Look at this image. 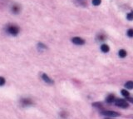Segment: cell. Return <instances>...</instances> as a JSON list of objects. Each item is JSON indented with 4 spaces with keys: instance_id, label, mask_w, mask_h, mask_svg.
I'll use <instances>...</instances> for the list:
<instances>
[{
    "instance_id": "6da1fadb",
    "label": "cell",
    "mask_w": 133,
    "mask_h": 119,
    "mask_svg": "<svg viewBox=\"0 0 133 119\" xmlns=\"http://www.w3.org/2000/svg\"><path fill=\"white\" fill-rule=\"evenodd\" d=\"M7 32L13 36H16L19 33V28L17 26L14 25V24H9L7 27Z\"/></svg>"
},
{
    "instance_id": "7a4b0ae2",
    "label": "cell",
    "mask_w": 133,
    "mask_h": 119,
    "mask_svg": "<svg viewBox=\"0 0 133 119\" xmlns=\"http://www.w3.org/2000/svg\"><path fill=\"white\" fill-rule=\"evenodd\" d=\"M115 104H116V106L120 107V108H126L128 107V103L126 102L125 100H123V99H117L115 102Z\"/></svg>"
},
{
    "instance_id": "3957f363",
    "label": "cell",
    "mask_w": 133,
    "mask_h": 119,
    "mask_svg": "<svg viewBox=\"0 0 133 119\" xmlns=\"http://www.w3.org/2000/svg\"><path fill=\"white\" fill-rule=\"evenodd\" d=\"M72 42L77 45H83L85 43V40L83 39L82 38H79V37H74V38H72Z\"/></svg>"
},
{
    "instance_id": "277c9868",
    "label": "cell",
    "mask_w": 133,
    "mask_h": 119,
    "mask_svg": "<svg viewBox=\"0 0 133 119\" xmlns=\"http://www.w3.org/2000/svg\"><path fill=\"white\" fill-rule=\"evenodd\" d=\"M101 114L105 115V116H108V117H118L120 116L119 113H116V112H113V111H102L101 112Z\"/></svg>"
},
{
    "instance_id": "5b68a950",
    "label": "cell",
    "mask_w": 133,
    "mask_h": 119,
    "mask_svg": "<svg viewBox=\"0 0 133 119\" xmlns=\"http://www.w3.org/2000/svg\"><path fill=\"white\" fill-rule=\"evenodd\" d=\"M11 11L14 14H17L21 11V7L19 6V4H13L11 8Z\"/></svg>"
},
{
    "instance_id": "8992f818",
    "label": "cell",
    "mask_w": 133,
    "mask_h": 119,
    "mask_svg": "<svg viewBox=\"0 0 133 119\" xmlns=\"http://www.w3.org/2000/svg\"><path fill=\"white\" fill-rule=\"evenodd\" d=\"M42 78H43V81H45L47 83H50V84L53 83V81L51 79V78L48 76V75L45 74V73H43V74H42Z\"/></svg>"
},
{
    "instance_id": "52a82bcc",
    "label": "cell",
    "mask_w": 133,
    "mask_h": 119,
    "mask_svg": "<svg viewBox=\"0 0 133 119\" xmlns=\"http://www.w3.org/2000/svg\"><path fill=\"white\" fill-rule=\"evenodd\" d=\"M21 103H22L23 106H29V105L32 104V101L28 98H23L21 101Z\"/></svg>"
},
{
    "instance_id": "ba28073f",
    "label": "cell",
    "mask_w": 133,
    "mask_h": 119,
    "mask_svg": "<svg viewBox=\"0 0 133 119\" xmlns=\"http://www.w3.org/2000/svg\"><path fill=\"white\" fill-rule=\"evenodd\" d=\"M101 50L103 52H109V50H110V48L107 44H102L101 46Z\"/></svg>"
},
{
    "instance_id": "9c48e42d",
    "label": "cell",
    "mask_w": 133,
    "mask_h": 119,
    "mask_svg": "<svg viewBox=\"0 0 133 119\" xmlns=\"http://www.w3.org/2000/svg\"><path fill=\"white\" fill-rule=\"evenodd\" d=\"M115 99V97L114 95H112V94H111V95H109L107 97H106V102H107L108 103H111L114 101Z\"/></svg>"
},
{
    "instance_id": "30bf717a",
    "label": "cell",
    "mask_w": 133,
    "mask_h": 119,
    "mask_svg": "<svg viewBox=\"0 0 133 119\" xmlns=\"http://www.w3.org/2000/svg\"><path fill=\"white\" fill-rule=\"evenodd\" d=\"M118 54L121 57H125L126 56H127V52H126V50H124V49H121L120 51H119Z\"/></svg>"
},
{
    "instance_id": "8fae6325",
    "label": "cell",
    "mask_w": 133,
    "mask_h": 119,
    "mask_svg": "<svg viewBox=\"0 0 133 119\" xmlns=\"http://www.w3.org/2000/svg\"><path fill=\"white\" fill-rule=\"evenodd\" d=\"M125 86H126V87H127V88L132 89L133 88V83L132 81H129V82H127V83H126Z\"/></svg>"
},
{
    "instance_id": "7c38bea8",
    "label": "cell",
    "mask_w": 133,
    "mask_h": 119,
    "mask_svg": "<svg viewBox=\"0 0 133 119\" xmlns=\"http://www.w3.org/2000/svg\"><path fill=\"white\" fill-rule=\"evenodd\" d=\"M122 94L124 96V97H128L129 95H130V94H129V92H127V90H125V89H122Z\"/></svg>"
},
{
    "instance_id": "4fadbf2b",
    "label": "cell",
    "mask_w": 133,
    "mask_h": 119,
    "mask_svg": "<svg viewBox=\"0 0 133 119\" xmlns=\"http://www.w3.org/2000/svg\"><path fill=\"white\" fill-rule=\"evenodd\" d=\"M101 0H92V4L95 5V6H98L101 4Z\"/></svg>"
},
{
    "instance_id": "5bb4252c",
    "label": "cell",
    "mask_w": 133,
    "mask_h": 119,
    "mask_svg": "<svg viewBox=\"0 0 133 119\" xmlns=\"http://www.w3.org/2000/svg\"><path fill=\"white\" fill-rule=\"evenodd\" d=\"M127 35H128L130 38H132V36H133V29H129L128 31H127Z\"/></svg>"
},
{
    "instance_id": "9a60e30c",
    "label": "cell",
    "mask_w": 133,
    "mask_h": 119,
    "mask_svg": "<svg viewBox=\"0 0 133 119\" xmlns=\"http://www.w3.org/2000/svg\"><path fill=\"white\" fill-rule=\"evenodd\" d=\"M4 83H5V79L3 77H0V86L4 85Z\"/></svg>"
},
{
    "instance_id": "2e32d148",
    "label": "cell",
    "mask_w": 133,
    "mask_h": 119,
    "mask_svg": "<svg viewBox=\"0 0 133 119\" xmlns=\"http://www.w3.org/2000/svg\"><path fill=\"white\" fill-rule=\"evenodd\" d=\"M127 18H128V20H132V13L131 12L130 13H128V14L127 15Z\"/></svg>"
},
{
    "instance_id": "e0dca14e",
    "label": "cell",
    "mask_w": 133,
    "mask_h": 119,
    "mask_svg": "<svg viewBox=\"0 0 133 119\" xmlns=\"http://www.w3.org/2000/svg\"><path fill=\"white\" fill-rule=\"evenodd\" d=\"M93 105L94 107H97V108H101V103H99V102H95V103H93Z\"/></svg>"
},
{
    "instance_id": "ac0fdd59",
    "label": "cell",
    "mask_w": 133,
    "mask_h": 119,
    "mask_svg": "<svg viewBox=\"0 0 133 119\" xmlns=\"http://www.w3.org/2000/svg\"><path fill=\"white\" fill-rule=\"evenodd\" d=\"M99 40H100V41H102V40H104L105 39V38H106V37H105V35H102V34H101V35H100V36H99Z\"/></svg>"
},
{
    "instance_id": "d6986e66",
    "label": "cell",
    "mask_w": 133,
    "mask_h": 119,
    "mask_svg": "<svg viewBox=\"0 0 133 119\" xmlns=\"http://www.w3.org/2000/svg\"><path fill=\"white\" fill-rule=\"evenodd\" d=\"M106 119H109V118H106Z\"/></svg>"
}]
</instances>
